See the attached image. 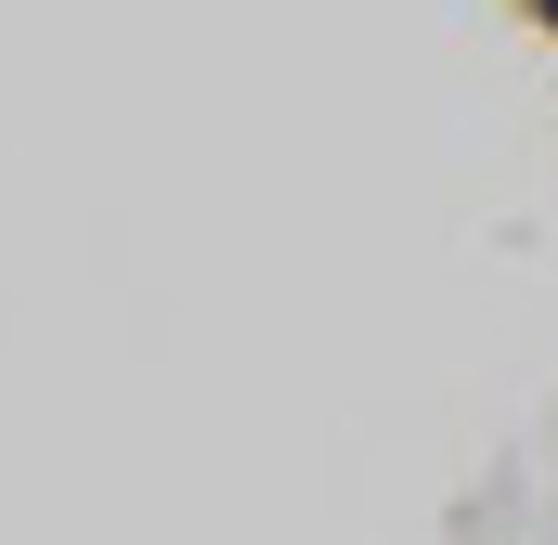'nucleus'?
Returning <instances> with one entry per match:
<instances>
[]
</instances>
